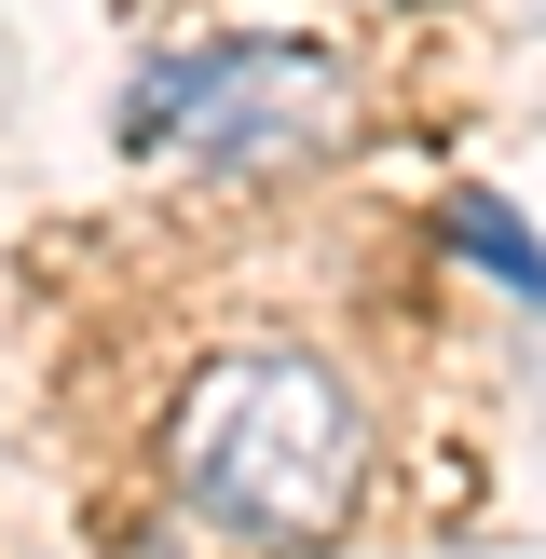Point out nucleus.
Here are the masks:
<instances>
[{
    "label": "nucleus",
    "instance_id": "4",
    "mask_svg": "<svg viewBox=\"0 0 546 559\" xmlns=\"http://www.w3.org/2000/svg\"><path fill=\"white\" fill-rule=\"evenodd\" d=\"M396 14H437V0H396Z\"/></svg>",
    "mask_w": 546,
    "mask_h": 559
},
{
    "label": "nucleus",
    "instance_id": "2",
    "mask_svg": "<svg viewBox=\"0 0 546 559\" xmlns=\"http://www.w3.org/2000/svg\"><path fill=\"white\" fill-rule=\"evenodd\" d=\"M123 136L136 151H178L205 178H300L355 136V82L342 55L273 41V27H233V41H178L123 82Z\"/></svg>",
    "mask_w": 546,
    "mask_h": 559
},
{
    "label": "nucleus",
    "instance_id": "1",
    "mask_svg": "<svg viewBox=\"0 0 546 559\" xmlns=\"http://www.w3.org/2000/svg\"><path fill=\"white\" fill-rule=\"evenodd\" d=\"M164 478L233 546H328L369 491V409L300 342H218L164 409Z\"/></svg>",
    "mask_w": 546,
    "mask_h": 559
},
{
    "label": "nucleus",
    "instance_id": "3",
    "mask_svg": "<svg viewBox=\"0 0 546 559\" xmlns=\"http://www.w3.org/2000/svg\"><path fill=\"white\" fill-rule=\"evenodd\" d=\"M451 246H464V260H478V273H491L506 300H533V314H546V246L519 233V205H491V191H464V205H451Z\"/></svg>",
    "mask_w": 546,
    "mask_h": 559
}]
</instances>
